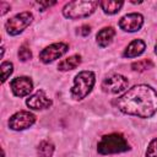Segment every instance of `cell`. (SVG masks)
<instances>
[{"mask_svg":"<svg viewBox=\"0 0 157 157\" xmlns=\"http://www.w3.org/2000/svg\"><path fill=\"white\" fill-rule=\"evenodd\" d=\"M96 82L94 72L92 71H81L74 78V86L70 90V94L74 99L81 101L88 96L92 91Z\"/></svg>","mask_w":157,"mask_h":157,"instance_id":"277c9868","label":"cell"},{"mask_svg":"<svg viewBox=\"0 0 157 157\" xmlns=\"http://www.w3.org/2000/svg\"><path fill=\"white\" fill-rule=\"evenodd\" d=\"M54 144L49 140H43L39 142L37 147V153L38 157H52L54 153Z\"/></svg>","mask_w":157,"mask_h":157,"instance_id":"2e32d148","label":"cell"},{"mask_svg":"<svg viewBox=\"0 0 157 157\" xmlns=\"http://www.w3.org/2000/svg\"><path fill=\"white\" fill-rule=\"evenodd\" d=\"M67 50H69V45L66 43H63V42L54 43V44H50V45L45 47L39 53V59H40L42 63L49 64V63L59 59L60 56H63Z\"/></svg>","mask_w":157,"mask_h":157,"instance_id":"ba28073f","label":"cell"},{"mask_svg":"<svg viewBox=\"0 0 157 157\" xmlns=\"http://www.w3.org/2000/svg\"><path fill=\"white\" fill-rule=\"evenodd\" d=\"M155 53L157 54V43H156V45H155Z\"/></svg>","mask_w":157,"mask_h":157,"instance_id":"cb8c5ba5","label":"cell"},{"mask_svg":"<svg viewBox=\"0 0 157 157\" xmlns=\"http://www.w3.org/2000/svg\"><path fill=\"white\" fill-rule=\"evenodd\" d=\"M153 67V63L150 60V59H144V60H139V61H135L131 64V69L134 71H139V72H142V71H146L148 69Z\"/></svg>","mask_w":157,"mask_h":157,"instance_id":"e0dca14e","label":"cell"},{"mask_svg":"<svg viewBox=\"0 0 157 157\" xmlns=\"http://www.w3.org/2000/svg\"><path fill=\"white\" fill-rule=\"evenodd\" d=\"M18 58L21 61H27L32 58V52L27 44H22L18 49Z\"/></svg>","mask_w":157,"mask_h":157,"instance_id":"d6986e66","label":"cell"},{"mask_svg":"<svg viewBox=\"0 0 157 157\" xmlns=\"http://www.w3.org/2000/svg\"><path fill=\"white\" fill-rule=\"evenodd\" d=\"M146 157H157V137L148 144L146 150Z\"/></svg>","mask_w":157,"mask_h":157,"instance_id":"ffe728a7","label":"cell"},{"mask_svg":"<svg viewBox=\"0 0 157 157\" xmlns=\"http://www.w3.org/2000/svg\"><path fill=\"white\" fill-rule=\"evenodd\" d=\"M90 32H91V27H90L88 25H82V26L78 28V31H77V33L81 34V36H83V37L88 36Z\"/></svg>","mask_w":157,"mask_h":157,"instance_id":"44dd1931","label":"cell"},{"mask_svg":"<svg viewBox=\"0 0 157 157\" xmlns=\"http://www.w3.org/2000/svg\"><path fill=\"white\" fill-rule=\"evenodd\" d=\"M0 5H1V10H2V11H1V15H5V13L10 10V5L6 4V2H4V1H2Z\"/></svg>","mask_w":157,"mask_h":157,"instance_id":"603a6c76","label":"cell"},{"mask_svg":"<svg viewBox=\"0 0 157 157\" xmlns=\"http://www.w3.org/2000/svg\"><path fill=\"white\" fill-rule=\"evenodd\" d=\"M123 5H124L123 1H115V0H104L99 2V6L104 11V13H108V15H114L119 12Z\"/></svg>","mask_w":157,"mask_h":157,"instance_id":"9a60e30c","label":"cell"},{"mask_svg":"<svg viewBox=\"0 0 157 157\" xmlns=\"http://www.w3.org/2000/svg\"><path fill=\"white\" fill-rule=\"evenodd\" d=\"M56 2L55 1H39V2H37V5H38V7L40 9V11H44L47 7H50V6H53V5H55Z\"/></svg>","mask_w":157,"mask_h":157,"instance_id":"7402d4cb","label":"cell"},{"mask_svg":"<svg viewBox=\"0 0 157 157\" xmlns=\"http://www.w3.org/2000/svg\"><path fill=\"white\" fill-rule=\"evenodd\" d=\"M98 5H99L98 1H88V0L70 1L63 7V15L66 18H71V20L88 17L96 11Z\"/></svg>","mask_w":157,"mask_h":157,"instance_id":"3957f363","label":"cell"},{"mask_svg":"<svg viewBox=\"0 0 157 157\" xmlns=\"http://www.w3.org/2000/svg\"><path fill=\"white\" fill-rule=\"evenodd\" d=\"M114 37H115V29L109 26V27H103L102 29L98 31V33L96 36V40L99 47L105 48L113 42Z\"/></svg>","mask_w":157,"mask_h":157,"instance_id":"7c38bea8","label":"cell"},{"mask_svg":"<svg viewBox=\"0 0 157 157\" xmlns=\"http://www.w3.org/2000/svg\"><path fill=\"white\" fill-rule=\"evenodd\" d=\"M32 20H33V15L29 11L20 12L6 21L5 29L10 36H17L22 33L32 23Z\"/></svg>","mask_w":157,"mask_h":157,"instance_id":"5b68a950","label":"cell"},{"mask_svg":"<svg viewBox=\"0 0 157 157\" xmlns=\"http://www.w3.org/2000/svg\"><path fill=\"white\" fill-rule=\"evenodd\" d=\"M115 105L125 114L150 118L157 112V91L148 85H136L118 97Z\"/></svg>","mask_w":157,"mask_h":157,"instance_id":"6da1fadb","label":"cell"},{"mask_svg":"<svg viewBox=\"0 0 157 157\" xmlns=\"http://www.w3.org/2000/svg\"><path fill=\"white\" fill-rule=\"evenodd\" d=\"M10 87L16 97H26L33 91V82L28 76H18L10 82Z\"/></svg>","mask_w":157,"mask_h":157,"instance_id":"9c48e42d","label":"cell"},{"mask_svg":"<svg viewBox=\"0 0 157 157\" xmlns=\"http://www.w3.org/2000/svg\"><path fill=\"white\" fill-rule=\"evenodd\" d=\"M81 64V55L78 54H74L64 60H61L58 65V69L60 71H69V70H72V69H76L78 65Z\"/></svg>","mask_w":157,"mask_h":157,"instance_id":"5bb4252c","label":"cell"},{"mask_svg":"<svg viewBox=\"0 0 157 157\" xmlns=\"http://www.w3.org/2000/svg\"><path fill=\"white\" fill-rule=\"evenodd\" d=\"M130 150V145L126 139L119 132H112L101 137L97 151L101 155H113V153H121Z\"/></svg>","mask_w":157,"mask_h":157,"instance_id":"7a4b0ae2","label":"cell"},{"mask_svg":"<svg viewBox=\"0 0 157 157\" xmlns=\"http://www.w3.org/2000/svg\"><path fill=\"white\" fill-rule=\"evenodd\" d=\"M36 121V115L27 110H20L10 117L9 119V128L16 131L28 129Z\"/></svg>","mask_w":157,"mask_h":157,"instance_id":"52a82bcc","label":"cell"},{"mask_svg":"<svg viewBox=\"0 0 157 157\" xmlns=\"http://www.w3.org/2000/svg\"><path fill=\"white\" fill-rule=\"evenodd\" d=\"M146 49V44L142 39H134L124 50V56L125 58H135L141 55Z\"/></svg>","mask_w":157,"mask_h":157,"instance_id":"4fadbf2b","label":"cell"},{"mask_svg":"<svg viewBox=\"0 0 157 157\" xmlns=\"http://www.w3.org/2000/svg\"><path fill=\"white\" fill-rule=\"evenodd\" d=\"M0 69H1V82L4 83V82L10 77V75L12 74V71H13V65H12V63H10V61H4V63L1 64V66H0Z\"/></svg>","mask_w":157,"mask_h":157,"instance_id":"ac0fdd59","label":"cell"},{"mask_svg":"<svg viewBox=\"0 0 157 157\" xmlns=\"http://www.w3.org/2000/svg\"><path fill=\"white\" fill-rule=\"evenodd\" d=\"M144 25V16L137 12L128 13L119 20V27L125 32H136Z\"/></svg>","mask_w":157,"mask_h":157,"instance_id":"30bf717a","label":"cell"},{"mask_svg":"<svg viewBox=\"0 0 157 157\" xmlns=\"http://www.w3.org/2000/svg\"><path fill=\"white\" fill-rule=\"evenodd\" d=\"M52 103H53L52 99L45 94V92L43 90H38L36 93L29 96L26 101L27 107H29L31 109H34V110L47 109L52 105Z\"/></svg>","mask_w":157,"mask_h":157,"instance_id":"8fae6325","label":"cell"},{"mask_svg":"<svg viewBox=\"0 0 157 157\" xmlns=\"http://www.w3.org/2000/svg\"><path fill=\"white\" fill-rule=\"evenodd\" d=\"M128 85H129V81L125 76L120 74H112L102 81L101 87L105 93L117 94L123 92L125 88H128Z\"/></svg>","mask_w":157,"mask_h":157,"instance_id":"8992f818","label":"cell"}]
</instances>
